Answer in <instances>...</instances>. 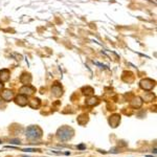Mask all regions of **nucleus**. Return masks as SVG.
<instances>
[{
  "label": "nucleus",
  "mask_w": 157,
  "mask_h": 157,
  "mask_svg": "<svg viewBox=\"0 0 157 157\" xmlns=\"http://www.w3.org/2000/svg\"><path fill=\"white\" fill-rule=\"evenodd\" d=\"M11 144H20V139H11L9 140Z\"/></svg>",
  "instance_id": "17"
},
{
  "label": "nucleus",
  "mask_w": 157,
  "mask_h": 157,
  "mask_svg": "<svg viewBox=\"0 0 157 157\" xmlns=\"http://www.w3.org/2000/svg\"><path fill=\"white\" fill-rule=\"evenodd\" d=\"M85 148H86V147L84 146V144H81V146L78 147V149H85Z\"/></svg>",
  "instance_id": "19"
},
{
  "label": "nucleus",
  "mask_w": 157,
  "mask_h": 157,
  "mask_svg": "<svg viewBox=\"0 0 157 157\" xmlns=\"http://www.w3.org/2000/svg\"><path fill=\"white\" fill-rule=\"evenodd\" d=\"M14 102L16 103L18 106L20 107H25L27 104H28V99H27V96L24 95V94L19 93L18 95H16L14 98Z\"/></svg>",
  "instance_id": "5"
},
{
  "label": "nucleus",
  "mask_w": 157,
  "mask_h": 157,
  "mask_svg": "<svg viewBox=\"0 0 157 157\" xmlns=\"http://www.w3.org/2000/svg\"><path fill=\"white\" fill-rule=\"evenodd\" d=\"M28 105L32 109H39L40 106H41V101L38 99V98H35V99H32L31 101H28Z\"/></svg>",
  "instance_id": "13"
},
{
  "label": "nucleus",
  "mask_w": 157,
  "mask_h": 157,
  "mask_svg": "<svg viewBox=\"0 0 157 157\" xmlns=\"http://www.w3.org/2000/svg\"><path fill=\"white\" fill-rule=\"evenodd\" d=\"M143 104H144V101H143V99H141V96H135V98H133V99L130 102L131 107L134 109L141 108V107H143Z\"/></svg>",
  "instance_id": "9"
},
{
  "label": "nucleus",
  "mask_w": 157,
  "mask_h": 157,
  "mask_svg": "<svg viewBox=\"0 0 157 157\" xmlns=\"http://www.w3.org/2000/svg\"><path fill=\"white\" fill-rule=\"evenodd\" d=\"M0 144H1V140H0Z\"/></svg>",
  "instance_id": "21"
},
{
  "label": "nucleus",
  "mask_w": 157,
  "mask_h": 157,
  "mask_svg": "<svg viewBox=\"0 0 157 157\" xmlns=\"http://www.w3.org/2000/svg\"><path fill=\"white\" fill-rule=\"evenodd\" d=\"M32 80H33L32 76L29 73H27V72H23L21 74V77H20V82L22 84H24V85H29L32 83Z\"/></svg>",
  "instance_id": "10"
},
{
  "label": "nucleus",
  "mask_w": 157,
  "mask_h": 157,
  "mask_svg": "<svg viewBox=\"0 0 157 157\" xmlns=\"http://www.w3.org/2000/svg\"><path fill=\"white\" fill-rule=\"evenodd\" d=\"M77 121H78V124L81 125V126H85V125L89 121L88 114H81V115L77 118Z\"/></svg>",
  "instance_id": "14"
},
{
  "label": "nucleus",
  "mask_w": 157,
  "mask_h": 157,
  "mask_svg": "<svg viewBox=\"0 0 157 157\" xmlns=\"http://www.w3.org/2000/svg\"><path fill=\"white\" fill-rule=\"evenodd\" d=\"M141 99H143V101H146V102H152L155 99V94L152 93V92H146L144 95Z\"/></svg>",
  "instance_id": "16"
},
{
  "label": "nucleus",
  "mask_w": 157,
  "mask_h": 157,
  "mask_svg": "<svg viewBox=\"0 0 157 157\" xmlns=\"http://www.w3.org/2000/svg\"><path fill=\"white\" fill-rule=\"evenodd\" d=\"M3 88H4V84H3V82L0 81V91H1Z\"/></svg>",
  "instance_id": "18"
},
{
  "label": "nucleus",
  "mask_w": 157,
  "mask_h": 157,
  "mask_svg": "<svg viewBox=\"0 0 157 157\" xmlns=\"http://www.w3.org/2000/svg\"><path fill=\"white\" fill-rule=\"evenodd\" d=\"M51 94L54 98H61L63 95V87L60 83H54L51 87Z\"/></svg>",
  "instance_id": "4"
},
{
  "label": "nucleus",
  "mask_w": 157,
  "mask_h": 157,
  "mask_svg": "<svg viewBox=\"0 0 157 157\" xmlns=\"http://www.w3.org/2000/svg\"><path fill=\"white\" fill-rule=\"evenodd\" d=\"M57 138L61 141H69L74 136V130L69 126H63L58 129L56 133Z\"/></svg>",
  "instance_id": "1"
},
{
  "label": "nucleus",
  "mask_w": 157,
  "mask_h": 157,
  "mask_svg": "<svg viewBox=\"0 0 157 157\" xmlns=\"http://www.w3.org/2000/svg\"><path fill=\"white\" fill-rule=\"evenodd\" d=\"M0 96L3 101L6 102H11L12 99H14V92L9 89H4V90H1V93H0Z\"/></svg>",
  "instance_id": "8"
},
{
  "label": "nucleus",
  "mask_w": 157,
  "mask_h": 157,
  "mask_svg": "<svg viewBox=\"0 0 157 157\" xmlns=\"http://www.w3.org/2000/svg\"><path fill=\"white\" fill-rule=\"evenodd\" d=\"M19 91L21 94H24V95H26V96H31L36 92V88L31 85H23L19 89Z\"/></svg>",
  "instance_id": "6"
},
{
  "label": "nucleus",
  "mask_w": 157,
  "mask_h": 157,
  "mask_svg": "<svg viewBox=\"0 0 157 157\" xmlns=\"http://www.w3.org/2000/svg\"><path fill=\"white\" fill-rule=\"evenodd\" d=\"M25 135L28 140H40L42 138V136H43V131H42V129L39 126L32 125V126L26 128Z\"/></svg>",
  "instance_id": "2"
},
{
  "label": "nucleus",
  "mask_w": 157,
  "mask_h": 157,
  "mask_svg": "<svg viewBox=\"0 0 157 157\" xmlns=\"http://www.w3.org/2000/svg\"><path fill=\"white\" fill-rule=\"evenodd\" d=\"M108 123L111 128H118V125L121 124V115L119 114H112L108 118Z\"/></svg>",
  "instance_id": "7"
},
{
  "label": "nucleus",
  "mask_w": 157,
  "mask_h": 157,
  "mask_svg": "<svg viewBox=\"0 0 157 157\" xmlns=\"http://www.w3.org/2000/svg\"><path fill=\"white\" fill-rule=\"evenodd\" d=\"M139 86H140V88L144 91H151L152 89L155 87V81L152 79H148V78L143 79L139 82Z\"/></svg>",
  "instance_id": "3"
},
{
  "label": "nucleus",
  "mask_w": 157,
  "mask_h": 157,
  "mask_svg": "<svg viewBox=\"0 0 157 157\" xmlns=\"http://www.w3.org/2000/svg\"><path fill=\"white\" fill-rule=\"evenodd\" d=\"M9 77H11V72H9V69H2L0 70V81L1 82H7L9 80Z\"/></svg>",
  "instance_id": "12"
},
{
  "label": "nucleus",
  "mask_w": 157,
  "mask_h": 157,
  "mask_svg": "<svg viewBox=\"0 0 157 157\" xmlns=\"http://www.w3.org/2000/svg\"><path fill=\"white\" fill-rule=\"evenodd\" d=\"M23 157H28V156H23Z\"/></svg>",
  "instance_id": "20"
},
{
  "label": "nucleus",
  "mask_w": 157,
  "mask_h": 157,
  "mask_svg": "<svg viewBox=\"0 0 157 157\" xmlns=\"http://www.w3.org/2000/svg\"><path fill=\"white\" fill-rule=\"evenodd\" d=\"M99 98H96V96H89L88 99L85 101V104L86 106H89V107H94L96 106V105H99Z\"/></svg>",
  "instance_id": "11"
},
{
  "label": "nucleus",
  "mask_w": 157,
  "mask_h": 157,
  "mask_svg": "<svg viewBox=\"0 0 157 157\" xmlns=\"http://www.w3.org/2000/svg\"><path fill=\"white\" fill-rule=\"evenodd\" d=\"M82 92H83V94L84 95H86V96H91L92 94H93V88L90 86H86V87H83L82 88Z\"/></svg>",
  "instance_id": "15"
}]
</instances>
